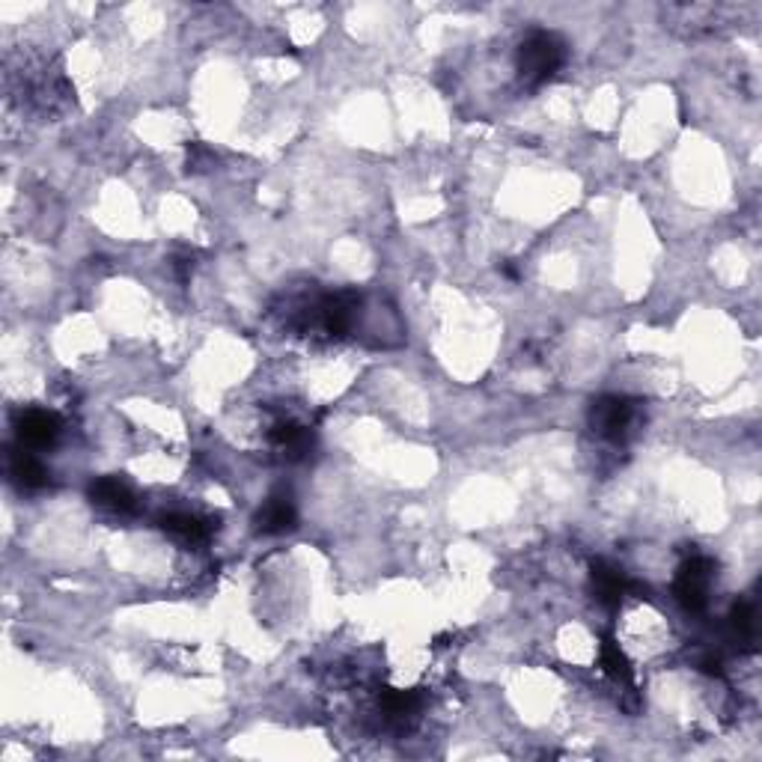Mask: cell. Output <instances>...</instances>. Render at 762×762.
Segmentation results:
<instances>
[{
	"instance_id": "obj_3",
	"label": "cell",
	"mask_w": 762,
	"mask_h": 762,
	"mask_svg": "<svg viewBox=\"0 0 762 762\" xmlns=\"http://www.w3.org/2000/svg\"><path fill=\"white\" fill-rule=\"evenodd\" d=\"M358 307H361V295L358 292H334V295H325L319 298V304L313 307V319H310V328H319L325 331L328 337H343L352 331L355 319H358Z\"/></svg>"
},
{
	"instance_id": "obj_17",
	"label": "cell",
	"mask_w": 762,
	"mask_h": 762,
	"mask_svg": "<svg viewBox=\"0 0 762 762\" xmlns=\"http://www.w3.org/2000/svg\"><path fill=\"white\" fill-rule=\"evenodd\" d=\"M703 673H709V676H721L724 670H721V658H703Z\"/></svg>"
},
{
	"instance_id": "obj_7",
	"label": "cell",
	"mask_w": 762,
	"mask_h": 762,
	"mask_svg": "<svg viewBox=\"0 0 762 762\" xmlns=\"http://www.w3.org/2000/svg\"><path fill=\"white\" fill-rule=\"evenodd\" d=\"M256 533H265V536H277V533H286V530H295L298 524V509H295V501L289 492H274L262 509L256 512L254 518Z\"/></svg>"
},
{
	"instance_id": "obj_8",
	"label": "cell",
	"mask_w": 762,
	"mask_h": 762,
	"mask_svg": "<svg viewBox=\"0 0 762 762\" xmlns=\"http://www.w3.org/2000/svg\"><path fill=\"white\" fill-rule=\"evenodd\" d=\"M90 501H93L96 507L108 509V512H120V515L137 509L134 492L128 489L120 477H99V480H93V483H90Z\"/></svg>"
},
{
	"instance_id": "obj_5",
	"label": "cell",
	"mask_w": 762,
	"mask_h": 762,
	"mask_svg": "<svg viewBox=\"0 0 762 762\" xmlns=\"http://www.w3.org/2000/svg\"><path fill=\"white\" fill-rule=\"evenodd\" d=\"M15 435H18V444L27 447V450L48 447L60 435V417L54 411H45V408L18 411L15 414Z\"/></svg>"
},
{
	"instance_id": "obj_15",
	"label": "cell",
	"mask_w": 762,
	"mask_h": 762,
	"mask_svg": "<svg viewBox=\"0 0 762 762\" xmlns=\"http://www.w3.org/2000/svg\"><path fill=\"white\" fill-rule=\"evenodd\" d=\"M215 152L206 149L203 143H188V170H209L215 167Z\"/></svg>"
},
{
	"instance_id": "obj_10",
	"label": "cell",
	"mask_w": 762,
	"mask_h": 762,
	"mask_svg": "<svg viewBox=\"0 0 762 762\" xmlns=\"http://www.w3.org/2000/svg\"><path fill=\"white\" fill-rule=\"evenodd\" d=\"M9 477H12V483L18 486V489H42V486H48V468L42 465V459H36L33 453H27L24 447H18V450H12V456H9Z\"/></svg>"
},
{
	"instance_id": "obj_2",
	"label": "cell",
	"mask_w": 762,
	"mask_h": 762,
	"mask_svg": "<svg viewBox=\"0 0 762 762\" xmlns=\"http://www.w3.org/2000/svg\"><path fill=\"white\" fill-rule=\"evenodd\" d=\"M715 563L709 557H691L679 566V575L673 581V593L679 605L691 614H700L709 605V587H712Z\"/></svg>"
},
{
	"instance_id": "obj_14",
	"label": "cell",
	"mask_w": 762,
	"mask_h": 762,
	"mask_svg": "<svg viewBox=\"0 0 762 762\" xmlns=\"http://www.w3.org/2000/svg\"><path fill=\"white\" fill-rule=\"evenodd\" d=\"M730 626H733V632L739 640H754L757 637V614H754V608L748 605V602H739L733 611H730Z\"/></svg>"
},
{
	"instance_id": "obj_9",
	"label": "cell",
	"mask_w": 762,
	"mask_h": 762,
	"mask_svg": "<svg viewBox=\"0 0 762 762\" xmlns=\"http://www.w3.org/2000/svg\"><path fill=\"white\" fill-rule=\"evenodd\" d=\"M268 441H271L277 450H283L289 459H301V456H307L310 447H313L310 429L301 426V423H295V420H277V423L268 429Z\"/></svg>"
},
{
	"instance_id": "obj_11",
	"label": "cell",
	"mask_w": 762,
	"mask_h": 762,
	"mask_svg": "<svg viewBox=\"0 0 762 762\" xmlns=\"http://www.w3.org/2000/svg\"><path fill=\"white\" fill-rule=\"evenodd\" d=\"M158 524L167 536H173L179 542H188V545L206 542L209 533H212V524L203 521L200 515H191V512H167Z\"/></svg>"
},
{
	"instance_id": "obj_13",
	"label": "cell",
	"mask_w": 762,
	"mask_h": 762,
	"mask_svg": "<svg viewBox=\"0 0 762 762\" xmlns=\"http://www.w3.org/2000/svg\"><path fill=\"white\" fill-rule=\"evenodd\" d=\"M381 709L390 715V718H408L420 709V694L417 691H393L387 688L381 694Z\"/></svg>"
},
{
	"instance_id": "obj_12",
	"label": "cell",
	"mask_w": 762,
	"mask_h": 762,
	"mask_svg": "<svg viewBox=\"0 0 762 762\" xmlns=\"http://www.w3.org/2000/svg\"><path fill=\"white\" fill-rule=\"evenodd\" d=\"M599 664H602V670H605L614 682L632 685V679H635L632 661L626 658V652L620 649V643H617L611 635L602 640V649H599Z\"/></svg>"
},
{
	"instance_id": "obj_4",
	"label": "cell",
	"mask_w": 762,
	"mask_h": 762,
	"mask_svg": "<svg viewBox=\"0 0 762 762\" xmlns=\"http://www.w3.org/2000/svg\"><path fill=\"white\" fill-rule=\"evenodd\" d=\"M637 405L626 396H599L590 405V426L596 435L608 441H623L635 426Z\"/></svg>"
},
{
	"instance_id": "obj_18",
	"label": "cell",
	"mask_w": 762,
	"mask_h": 762,
	"mask_svg": "<svg viewBox=\"0 0 762 762\" xmlns=\"http://www.w3.org/2000/svg\"><path fill=\"white\" fill-rule=\"evenodd\" d=\"M501 271L507 274L509 280H518V268H515L512 262H504V265H501Z\"/></svg>"
},
{
	"instance_id": "obj_1",
	"label": "cell",
	"mask_w": 762,
	"mask_h": 762,
	"mask_svg": "<svg viewBox=\"0 0 762 762\" xmlns=\"http://www.w3.org/2000/svg\"><path fill=\"white\" fill-rule=\"evenodd\" d=\"M566 54H569L566 42L557 33H551V30H533L518 45V54H515V69H518L521 84L539 87V84L551 81L563 69Z\"/></svg>"
},
{
	"instance_id": "obj_6",
	"label": "cell",
	"mask_w": 762,
	"mask_h": 762,
	"mask_svg": "<svg viewBox=\"0 0 762 762\" xmlns=\"http://www.w3.org/2000/svg\"><path fill=\"white\" fill-rule=\"evenodd\" d=\"M590 587H593V596L596 602H602L605 608H620V602L626 599L629 593V578L623 575V569H617L614 563L608 560H593L590 563Z\"/></svg>"
},
{
	"instance_id": "obj_16",
	"label": "cell",
	"mask_w": 762,
	"mask_h": 762,
	"mask_svg": "<svg viewBox=\"0 0 762 762\" xmlns=\"http://www.w3.org/2000/svg\"><path fill=\"white\" fill-rule=\"evenodd\" d=\"M173 271L179 274V280H188V274L194 271V256H173Z\"/></svg>"
}]
</instances>
